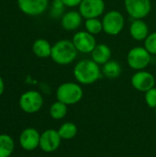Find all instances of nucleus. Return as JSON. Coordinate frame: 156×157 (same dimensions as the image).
I'll use <instances>...</instances> for the list:
<instances>
[{
  "mask_svg": "<svg viewBox=\"0 0 156 157\" xmlns=\"http://www.w3.org/2000/svg\"><path fill=\"white\" fill-rule=\"evenodd\" d=\"M74 75L79 84L91 85L100 78L101 72L98 64L93 60H82L74 66Z\"/></svg>",
  "mask_w": 156,
  "mask_h": 157,
  "instance_id": "f257e3e1",
  "label": "nucleus"
},
{
  "mask_svg": "<svg viewBox=\"0 0 156 157\" xmlns=\"http://www.w3.org/2000/svg\"><path fill=\"white\" fill-rule=\"evenodd\" d=\"M77 50L73 41L68 40H61L54 43L51 48V57L53 62L60 65L70 64L77 56Z\"/></svg>",
  "mask_w": 156,
  "mask_h": 157,
  "instance_id": "f03ea898",
  "label": "nucleus"
},
{
  "mask_svg": "<svg viewBox=\"0 0 156 157\" xmlns=\"http://www.w3.org/2000/svg\"><path fill=\"white\" fill-rule=\"evenodd\" d=\"M83 89L80 85L73 82L62 84L56 90V98L67 106L74 105L81 101L83 98Z\"/></svg>",
  "mask_w": 156,
  "mask_h": 157,
  "instance_id": "7ed1b4c3",
  "label": "nucleus"
},
{
  "mask_svg": "<svg viewBox=\"0 0 156 157\" xmlns=\"http://www.w3.org/2000/svg\"><path fill=\"white\" fill-rule=\"evenodd\" d=\"M20 109L28 114H34L40 110L43 106V98L41 94L35 90H29L23 93L19 98Z\"/></svg>",
  "mask_w": 156,
  "mask_h": 157,
  "instance_id": "20e7f679",
  "label": "nucleus"
},
{
  "mask_svg": "<svg viewBox=\"0 0 156 157\" xmlns=\"http://www.w3.org/2000/svg\"><path fill=\"white\" fill-rule=\"evenodd\" d=\"M127 62L131 69L141 71L149 65L151 53L143 47L132 48L127 55Z\"/></svg>",
  "mask_w": 156,
  "mask_h": 157,
  "instance_id": "39448f33",
  "label": "nucleus"
},
{
  "mask_svg": "<svg viewBox=\"0 0 156 157\" xmlns=\"http://www.w3.org/2000/svg\"><path fill=\"white\" fill-rule=\"evenodd\" d=\"M124 17L119 11L112 10L107 13L102 20L103 30L111 36L118 35L124 28Z\"/></svg>",
  "mask_w": 156,
  "mask_h": 157,
  "instance_id": "423d86ee",
  "label": "nucleus"
},
{
  "mask_svg": "<svg viewBox=\"0 0 156 157\" xmlns=\"http://www.w3.org/2000/svg\"><path fill=\"white\" fill-rule=\"evenodd\" d=\"M128 14L134 19H143L151 11L150 0H124Z\"/></svg>",
  "mask_w": 156,
  "mask_h": 157,
  "instance_id": "0eeeda50",
  "label": "nucleus"
},
{
  "mask_svg": "<svg viewBox=\"0 0 156 157\" xmlns=\"http://www.w3.org/2000/svg\"><path fill=\"white\" fill-rule=\"evenodd\" d=\"M62 138L58 133V131L49 129L44 131L40 134V148L44 153H53L61 145Z\"/></svg>",
  "mask_w": 156,
  "mask_h": 157,
  "instance_id": "6e6552de",
  "label": "nucleus"
},
{
  "mask_svg": "<svg viewBox=\"0 0 156 157\" xmlns=\"http://www.w3.org/2000/svg\"><path fill=\"white\" fill-rule=\"evenodd\" d=\"M105 3L103 0H83L79 5V12L83 17L97 18L104 13Z\"/></svg>",
  "mask_w": 156,
  "mask_h": 157,
  "instance_id": "1a4fd4ad",
  "label": "nucleus"
},
{
  "mask_svg": "<svg viewBox=\"0 0 156 157\" xmlns=\"http://www.w3.org/2000/svg\"><path fill=\"white\" fill-rule=\"evenodd\" d=\"M73 43L76 50L83 53H90L97 46V40L88 31H78L73 38Z\"/></svg>",
  "mask_w": 156,
  "mask_h": 157,
  "instance_id": "9d476101",
  "label": "nucleus"
},
{
  "mask_svg": "<svg viewBox=\"0 0 156 157\" xmlns=\"http://www.w3.org/2000/svg\"><path fill=\"white\" fill-rule=\"evenodd\" d=\"M40 133L34 128H27L23 130L19 135V144L25 151H34L40 147Z\"/></svg>",
  "mask_w": 156,
  "mask_h": 157,
  "instance_id": "9b49d317",
  "label": "nucleus"
},
{
  "mask_svg": "<svg viewBox=\"0 0 156 157\" xmlns=\"http://www.w3.org/2000/svg\"><path fill=\"white\" fill-rule=\"evenodd\" d=\"M131 85L136 90L145 93L151 88L154 87L155 78L151 73L141 70L132 75Z\"/></svg>",
  "mask_w": 156,
  "mask_h": 157,
  "instance_id": "f8f14e48",
  "label": "nucleus"
},
{
  "mask_svg": "<svg viewBox=\"0 0 156 157\" xmlns=\"http://www.w3.org/2000/svg\"><path fill=\"white\" fill-rule=\"evenodd\" d=\"M19 9L28 16L41 15L48 7L49 0H17Z\"/></svg>",
  "mask_w": 156,
  "mask_h": 157,
  "instance_id": "ddd939ff",
  "label": "nucleus"
},
{
  "mask_svg": "<svg viewBox=\"0 0 156 157\" xmlns=\"http://www.w3.org/2000/svg\"><path fill=\"white\" fill-rule=\"evenodd\" d=\"M82 15L79 11H69L62 17V27L68 31L78 29L82 23Z\"/></svg>",
  "mask_w": 156,
  "mask_h": 157,
  "instance_id": "4468645a",
  "label": "nucleus"
},
{
  "mask_svg": "<svg viewBox=\"0 0 156 157\" xmlns=\"http://www.w3.org/2000/svg\"><path fill=\"white\" fill-rule=\"evenodd\" d=\"M130 33L134 40H143L149 35V28L147 24L142 19H135L131 24Z\"/></svg>",
  "mask_w": 156,
  "mask_h": 157,
  "instance_id": "2eb2a0df",
  "label": "nucleus"
},
{
  "mask_svg": "<svg viewBox=\"0 0 156 157\" xmlns=\"http://www.w3.org/2000/svg\"><path fill=\"white\" fill-rule=\"evenodd\" d=\"M91 55L93 61L97 64H105L111 58V50L106 44H97Z\"/></svg>",
  "mask_w": 156,
  "mask_h": 157,
  "instance_id": "dca6fc26",
  "label": "nucleus"
},
{
  "mask_svg": "<svg viewBox=\"0 0 156 157\" xmlns=\"http://www.w3.org/2000/svg\"><path fill=\"white\" fill-rule=\"evenodd\" d=\"M51 48L50 42L44 39H39L34 41L32 45V51L37 57L47 58L51 54Z\"/></svg>",
  "mask_w": 156,
  "mask_h": 157,
  "instance_id": "f3484780",
  "label": "nucleus"
},
{
  "mask_svg": "<svg viewBox=\"0 0 156 157\" xmlns=\"http://www.w3.org/2000/svg\"><path fill=\"white\" fill-rule=\"evenodd\" d=\"M15 149V143L8 134H0V157H10Z\"/></svg>",
  "mask_w": 156,
  "mask_h": 157,
  "instance_id": "a211bd4d",
  "label": "nucleus"
},
{
  "mask_svg": "<svg viewBox=\"0 0 156 157\" xmlns=\"http://www.w3.org/2000/svg\"><path fill=\"white\" fill-rule=\"evenodd\" d=\"M57 131L62 140H72L76 136L78 129L74 123L67 121L63 123Z\"/></svg>",
  "mask_w": 156,
  "mask_h": 157,
  "instance_id": "6ab92c4d",
  "label": "nucleus"
},
{
  "mask_svg": "<svg viewBox=\"0 0 156 157\" xmlns=\"http://www.w3.org/2000/svg\"><path fill=\"white\" fill-rule=\"evenodd\" d=\"M102 71L106 77L114 79V78H117L118 76H120V75L121 73V66L118 62L109 60L108 63H106L104 64Z\"/></svg>",
  "mask_w": 156,
  "mask_h": 157,
  "instance_id": "aec40b11",
  "label": "nucleus"
},
{
  "mask_svg": "<svg viewBox=\"0 0 156 157\" xmlns=\"http://www.w3.org/2000/svg\"><path fill=\"white\" fill-rule=\"evenodd\" d=\"M67 112H68L67 105L58 100L53 104H51L50 108V116L53 120H63L66 116Z\"/></svg>",
  "mask_w": 156,
  "mask_h": 157,
  "instance_id": "412c9836",
  "label": "nucleus"
},
{
  "mask_svg": "<svg viewBox=\"0 0 156 157\" xmlns=\"http://www.w3.org/2000/svg\"><path fill=\"white\" fill-rule=\"evenodd\" d=\"M85 27H86V31H88L89 33H91L93 35L98 34L103 30L102 21H100L97 17L86 19V21L85 23Z\"/></svg>",
  "mask_w": 156,
  "mask_h": 157,
  "instance_id": "4be33fe9",
  "label": "nucleus"
},
{
  "mask_svg": "<svg viewBox=\"0 0 156 157\" xmlns=\"http://www.w3.org/2000/svg\"><path fill=\"white\" fill-rule=\"evenodd\" d=\"M144 40V48L151 54H156V32L148 35V37Z\"/></svg>",
  "mask_w": 156,
  "mask_h": 157,
  "instance_id": "5701e85b",
  "label": "nucleus"
},
{
  "mask_svg": "<svg viewBox=\"0 0 156 157\" xmlns=\"http://www.w3.org/2000/svg\"><path fill=\"white\" fill-rule=\"evenodd\" d=\"M145 103L147 106L151 109H155L156 108V88L153 87L147 92H145L144 96Z\"/></svg>",
  "mask_w": 156,
  "mask_h": 157,
  "instance_id": "b1692460",
  "label": "nucleus"
},
{
  "mask_svg": "<svg viewBox=\"0 0 156 157\" xmlns=\"http://www.w3.org/2000/svg\"><path fill=\"white\" fill-rule=\"evenodd\" d=\"M64 4L62 0H53L52 2V8L51 10V14L53 17H58L63 13Z\"/></svg>",
  "mask_w": 156,
  "mask_h": 157,
  "instance_id": "393cba45",
  "label": "nucleus"
},
{
  "mask_svg": "<svg viewBox=\"0 0 156 157\" xmlns=\"http://www.w3.org/2000/svg\"><path fill=\"white\" fill-rule=\"evenodd\" d=\"M62 1L63 2V4H64L65 6L74 7V6H79L83 0H62Z\"/></svg>",
  "mask_w": 156,
  "mask_h": 157,
  "instance_id": "a878e982",
  "label": "nucleus"
},
{
  "mask_svg": "<svg viewBox=\"0 0 156 157\" xmlns=\"http://www.w3.org/2000/svg\"><path fill=\"white\" fill-rule=\"evenodd\" d=\"M4 91H5V83H4L3 78L0 76V96L3 95Z\"/></svg>",
  "mask_w": 156,
  "mask_h": 157,
  "instance_id": "bb28decb",
  "label": "nucleus"
},
{
  "mask_svg": "<svg viewBox=\"0 0 156 157\" xmlns=\"http://www.w3.org/2000/svg\"><path fill=\"white\" fill-rule=\"evenodd\" d=\"M155 109V115H156V108H155V109Z\"/></svg>",
  "mask_w": 156,
  "mask_h": 157,
  "instance_id": "cd10ccee",
  "label": "nucleus"
},
{
  "mask_svg": "<svg viewBox=\"0 0 156 157\" xmlns=\"http://www.w3.org/2000/svg\"><path fill=\"white\" fill-rule=\"evenodd\" d=\"M10 157H11V156H10Z\"/></svg>",
  "mask_w": 156,
  "mask_h": 157,
  "instance_id": "c85d7f7f",
  "label": "nucleus"
}]
</instances>
